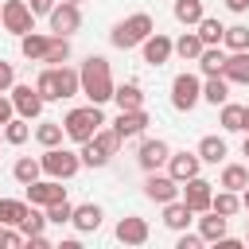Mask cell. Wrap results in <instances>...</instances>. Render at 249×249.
Instances as JSON below:
<instances>
[{"label":"cell","mask_w":249,"mask_h":249,"mask_svg":"<svg viewBox=\"0 0 249 249\" xmlns=\"http://www.w3.org/2000/svg\"><path fill=\"white\" fill-rule=\"evenodd\" d=\"M175 249H202V233H187V230H179Z\"/></svg>","instance_id":"ee69618b"},{"label":"cell","mask_w":249,"mask_h":249,"mask_svg":"<svg viewBox=\"0 0 249 249\" xmlns=\"http://www.w3.org/2000/svg\"><path fill=\"white\" fill-rule=\"evenodd\" d=\"M66 4H82V0H66Z\"/></svg>","instance_id":"11a10c76"},{"label":"cell","mask_w":249,"mask_h":249,"mask_svg":"<svg viewBox=\"0 0 249 249\" xmlns=\"http://www.w3.org/2000/svg\"><path fill=\"white\" fill-rule=\"evenodd\" d=\"M191 222H195V210H191L183 198L163 202V226H167V230H175V233H179V230H187Z\"/></svg>","instance_id":"d6986e66"},{"label":"cell","mask_w":249,"mask_h":249,"mask_svg":"<svg viewBox=\"0 0 249 249\" xmlns=\"http://www.w3.org/2000/svg\"><path fill=\"white\" fill-rule=\"evenodd\" d=\"M140 54H144L148 66H163V62L175 54V39H167L163 31H152V35L140 43Z\"/></svg>","instance_id":"8fae6325"},{"label":"cell","mask_w":249,"mask_h":249,"mask_svg":"<svg viewBox=\"0 0 249 249\" xmlns=\"http://www.w3.org/2000/svg\"><path fill=\"white\" fill-rule=\"evenodd\" d=\"M0 27L12 31V35L35 31V12L27 8V0H4V4H0Z\"/></svg>","instance_id":"8992f818"},{"label":"cell","mask_w":249,"mask_h":249,"mask_svg":"<svg viewBox=\"0 0 249 249\" xmlns=\"http://www.w3.org/2000/svg\"><path fill=\"white\" fill-rule=\"evenodd\" d=\"M35 89H39V97L43 101H62V93H58V74H54V66H47L39 78H35Z\"/></svg>","instance_id":"8d00e7d4"},{"label":"cell","mask_w":249,"mask_h":249,"mask_svg":"<svg viewBox=\"0 0 249 249\" xmlns=\"http://www.w3.org/2000/svg\"><path fill=\"white\" fill-rule=\"evenodd\" d=\"M241 152H245V156H249V132H245V144H241Z\"/></svg>","instance_id":"f5cc1de1"},{"label":"cell","mask_w":249,"mask_h":249,"mask_svg":"<svg viewBox=\"0 0 249 249\" xmlns=\"http://www.w3.org/2000/svg\"><path fill=\"white\" fill-rule=\"evenodd\" d=\"M241 132H249V105H245V117H241Z\"/></svg>","instance_id":"816d5d0a"},{"label":"cell","mask_w":249,"mask_h":249,"mask_svg":"<svg viewBox=\"0 0 249 249\" xmlns=\"http://www.w3.org/2000/svg\"><path fill=\"white\" fill-rule=\"evenodd\" d=\"M241 210L249 214V187H241Z\"/></svg>","instance_id":"f907efd6"},{"label":"cell","mask_w":249,"mask_h":249,"mask_svg":"<svg viewBox=\"0 0 249 249\" xmlns=\"http://www.w3.org/2000/svg\"><path fill=\"white\" fill-rule=\"evenodd\" d=\"M23 245H31V249H51V237H47V233H31V237H23Z\"/></svg>","instance_id":"7dc6e473"},{"label":"cell","mask_w":249,"mask_h":249,"mask_svg":"<svg viewBox=\"0 0 249 249\" xmlns=\"http://www.w3.org/2000/svg\"><path fill=\"white\" fill-rule=\"evenodd\" d=\"M43 210H47V226H66L70 214H74V202H70V198H58V202H51V206H43Z\"/></svg>","instance_id":"b9f144b4"},{"label":"cell","mask_w":249,"mask_h":249,"mask_svg":"<svg viewBox=\"0 0 249 249\" xmlns=\"http://www.w3.org/2000/svg\"><path fill=\"white\" fill-rule=\"evenodd\" d=\"M35 140H39L43 148H58V144L66 140L62 121H43V124H35Z\"/></svg>","instance_id":"4dcf8cb0"},{"label":"cell","mask_w":249,"mask_h":249,"mask_svg":"<svg viewBox=\"0 0 249 249\" xmlns=\"http://www.w3.org/2000/svg\"><path fill=\"white\" fill-rule=\"evenodd\" d=\"M179 195H183V202H187L195 214H206V210H210V198H214V183L202 179V175H195V179L179 183Z\"/></svg>","instance_id":"9c48e42d"},{"label":"cell","mask_w":249,"mask_h":249,"mask_svg":"<svg viewBox=\"0 0 249 249\" xmlns=\"http://www.w3.org/2000/svg\"><path fill=\"white\" fill-rule=\"evenodd\" d=\"M245 237H249V218H245Z\"/></svg>","instance_id":"db71d44e"},{"label":"cell","mask_w":249,"mask_h":249,"mask_svg":"<svg viewBox=\"0 0 249 249\" xmlns=\"http://www.w3.org/2000/svg\"><path fill=\"white\" fill-rule=\"evenodd\" d=\"M144 198H152V202H171V198H179V183L171 179V175H160V171H148V179H144Z\"/></svg>","instance_id":"9a60e30c"},{"label":"cell","mask_w":249,"mask_h":249,"mask_svg":"<svg viewBox=\"0 0 249 249\" xmlns=\"http://www.w3.org/2000/svg\"><path fill=\"white\" fill-rule=\"evenodd\" d=\"M198 62V70L210 78V74H222V66H226V51L222 47H202V54L195 58Z\"/></svg>","instance_id":"d6a6232c"},{"label":"cell","mask_w":249,"mask_h":249,"mask_svg":"<svg viewBox=\"0 0 249 249\" xmlns=\"http://www.w3.org/2000/svg\"><path fill=\"white\" fill-rule=\"evenodd\" d=\"M210 210H214V214H222V218H233V214L241 210V195L222 187V191H214V198H210Z\"/></svg>","instance_id":"4316f807"},{"label":"cell","mask_w":249,"mask_h":249,"mask_svg":"<svg viewBox=\"0 0 249 249\" xmlns=\"http://www.w3.org/2000/svg\"><path fill=\"white\" fill-rule=\"evenodd\" d=\"M152 31H156V19H152L148 12H132V16H124L121 23H113L109 43H113L117 51H132V47H140Z\"/></svg>","instance_id":"7a4b0ae2"},{"label":"cell","mask_w":249,"mask_h":249,"mask_svg":"<svg viewBox=\"0 0 249 249\" xmlns=\"http://www.w3.org/2000/svg\"><path fill=\"white\" fill-rule=\"evenodd\" d=\"M12 117H16V109H12V97H4V93H0V128H4Z\"/></svg>","instance_id":"bcb514c9"},{"label":"cell","mask_w":249,"mask_h":249,"mask_svg":"<svg viewBox=\"0 0 249 249\" xmlns=\"http://www.w3.org/2000/svg\"><path fill=\"white\" fill-rule=\"evenodd\" d=\"M27 136H31V121H27V117H12V121L4 124V140H8V144H23Z\"/></svg>","instance_id":"60d3db41"},{"label":"cell","mask_w":249,"mask_h":249,"mask_svg":"<svg viewBox=\"0 0 249 249\" xmlns=\"http://www.w3.org/2000/svg\"><path fill=\"white\" fill-rule=\"evenodd\" d=\"M105 124V113H101V105H78V109H70L66 117H62V128H66V140H74V144H82V140H89L97 128Z\"/></svg>","instance_id":"3957f363"},{"label":"cell","mask_w":249,"mask_h":249,"mask_svg":"<svg viewBox=\"0 0 249 249\" xmlns=\"http://www.w3.org/2000/svg\"><path fill=\"white\" fill-rule=\"evenodd\" d=\"M8 97H12V109H16V117H27V121H35L39 113H43V97H39V89L35 86H27V82H16L12 89H8Z\"/></svg>","instance_id":"52a82bcc"},{"label":"cell","mask_w":249,"mask_h":249,"mask_svg":"<svg viewBox=\"0 0 249 249\" xmlns=\"http://www.w3.org/2000/svg\"><path fill=\"white\" fill-rule=\"evenodd\" d=\"M47 43H51V35H39V31H27V35H19V51H23V58H31V62H43V54H47Z\"/></svg>","instance_id":"cb8c5ba5"},{"label":"cell","mask_w":249,"mask_h":249,"mask_svg":"<svg viewBox=\"0 0 249 249\" xmlns=\"http://www.w3.org/2000/svg\"><path fill=\"white\" fill-rule=\"evenodd\" d=\"M195 27H198V39H202V47H222V35H226V23H222V19H214V16H202Z\"/></svg>","instance_id":"603a6c76"},{"label":"cell","mask_w":249,"mask_h":249,"mask_svg":"<svg viewBox=\"0 0 249 249\" xmlns=\"http://www.w3.org/2000/svg\"><path fill=\"white\" fill-rule=\"evenodd\" d=\"M226 156H230V148H226L222 136H202V140H198V160H202V163H222Z\"/></svg>","instance_id":"484cf974"},{"label":"cell","mask_w":249,"mask_h":249,"mask_svg":"<svg viewBox=\"0 0 249 249\" xmlns=\"http://www.w3.org/2000/svg\"><path fill=\"white\" fill-rule=\"evenodd\" d=\"M202 101H210L214 109H218L222 101H230V82H226L222 74H210V78L202 82Z\"/></svg>","instance_id":"d4e9b609"},{"label":"cell","mask_w":249,"mask_h":249,"mask_svg":"<svg viewBox=\"0 0 249 249\" xmlns=\"http://www.w3.org/2000/svg\"><path fill=\"white\" fill-rule=\"evenodd\" d=\"M222 47H226V51H249V27H245V23H233V27H226V35H222Z\"/></svg>","instance_id":"ab89813d"},{"label":"cell","mask_w":249,"mask_h":249,"mask_svg":"<svg viewBox=\"0 0 249 249\" xmlns=\"http://www.w3.org/2000/svg\"><path fill=\"white\" fill-rule=\"evenodd\" d=\"M113 101H117V109H140V105H144L140 82H121V86H113Z\"/></svg>","instance_id":"44dd1931"},{"label":"cell","mask_w":249,"mask_h":249,"mask_svg":"<svg viewBox=\"0 0 249 249\" xmlns=\"http://www.w3.org/2000/svg\"><path fill=\"white\" fill-rule=\"evenodd\" d=\"M19 245H23L19 226H0V249H19Z\"/></svg>","instance_id":"7bdbcfd3"},{"label":"cell","mask_w":249,"mask_h":249,"mask_svg":"<svg viewBox=\"0 0 249 249\" xmlns=\"http://www.w3.org/2000/svg\"><path fill=\"white\" fill-rule=\"evenodd\" d=\"M218 187H226V191H237V195H241V187H249V167H245V163H226V167H222Z\"/></svg>","instance_id":"83f0119b"},{"label":"cell","mask_w":249,"mask_h":249,"mask_svg":"<svg viewBox=\"0 0 249 249\" xmlns=\"http://www.w3.org/2000/svg\"><path fill=\"white\" fill-rule=\"evenodd\" d=\"M78 156H82V167H105L113 156H109V148L97 140V136H89V140H82L78 144Z\"/></svg>","instance_id":"ffe728a7"},{"label":"cell","mask_w":249,"mask_h":249,"mask_svg":"<svg viewBox=\"0 0 249 249\" xmlns=\"http://www.w3.org/2000/svg\"><path fill=\"white\" fill-rule=\"evenodd\" d=\"M39 163H43V175L47 179H74L82 171V156L70 152V148H62V144L58 148H43Z\"/></svg>","instance_id":"277c9868"},{"label":"cell","mask_w":249,"mask_h":249,"mask_svg":"<svg viewBox=\"0 0 249 249\" xmlns=\"http://www.w3.org/2000/svg\"><path fill=\"white\" fill-rule=\"evenodd\" d=\"M66 58H70V35H51L43 62H51V66H62Z\"/></svg>","instance_id":"d590c367"},{"label":"cell","mask_w":249,"mask_h":249,"mask_svg":"<svg viewBox=\"0 0 249 249\" xmlns=\"http://www.w3.org/2000/svg\"><path fill=\"white\" fill-rule=\"evenodd\" d=\"M163 167H167V175H171L175 183H187V179H195V175H198L202 160H198V152H171Z\"/></svg>","instance_id":"5bb4252c"},{"label":"cell","mask_w":249,"mask_h":249,"mask_svg":"<svg viewBox=\"0 0 249 249\" xmlns=\"http://www.w3.org/2000/svg\"><path fill=\"white\" fill-rule=\"evenodd\" d=\"M12 175H16V183H23V187H27V183H35V179L43 175V163H39V160H31V156H19V160L12 163Z\"/></svg>","instance_id":"836d02e7"},{"label":"cell","mask_w":249,"mask_h":249,"mask_svg":"<svg viewBox=\"0 0 249 249\" xmlns=\"http://www.w3.org/2000/svg\"><path fill=\"white\" fill-rule=\"evenodd\" d=\"M23 214H27L23 198H0V226H19Z\"/></svg>","instance_id":"f35d334b"},{"label":"cell","mask_w":249,"mask_h":249,"mask_svg":"<svg viewBox=\"0 0 249 249\" xmlns=\"http://www.w3.org/2000/svg\"><path fill=\"white\" fill-rule=\"evenodd\" d=\"M202 101V78L198 74H175L171 78V105L179 109V113H191L195 105Z\"/></svg>","instance_id":"5b68a950"},{"label":"cell","mask_w":249,"mask_h":249,"mask_svg":"<svg viewBox=\"0 0 249 249\" xmlns=\"http://www.w3.org/2000/svg\"><path fill=\"white\" fill-rule=\"evenodd\" d=\"M148 124H152V117H148L144 105H140V109H121L117 121H113V132H117L121 140H132V136H144Z\"/></svg>","instance_id":"30bf717a"},{"label":"cell","mask_w":249,"mask_h":249,"mask_svg":"<svg viewBox=\"0 0 249 249\" xmlns=\"http://www.w3.org/2000/svg\"><path fill=\"white\" fill-rule=\"evenodd\" d=\"M78 78H82V97H89L93 105H105L113 101V70H109V58L105 54H89L82 66H78Z\"/></svg>","instance_id":"6da1fadb"},{"label":"cell","mask_w":249,"mask_h":249,"mask_svg":"<svg viewBox=\"0 0 249 249\" xmlns=\"http://www.w3.org/2000/svg\"><path fill=\"white\" fill-rule=\"evenodd\" d=\"M12 86H16V66H12V62H4V58H0V93H8V89H12Z\"/></svg>","instance_id":"f6af8a7d"},{"label":"cell","mask_w":249,"mask_h":249,"mask_svg":"<svg viewBox=\"0 0 249 249\" xmlns=\"http://www.w3.org/2000/svg\"><path fill=\"white\" fill-rule=\"evenodd\" d=\"M218 109H222V113H218V124H222L226 132H241V117H245V105H233V101H222Z\"/></svg>","instance_id":"74e56055"},{"label":"cell","mask_w":249,"mask_h":249,"mask_svg":"<svg viewBox=\"0 0 249 249\" xmlns=\"http://www.w3.org/2000/svg\"><path fill=\"white\" fill-rule=\"evenodd\" d=\"M113 233H117V241H121V245H144V241L152 237V230H148V222H144L140 214H128V218H121Z\"/></svg>","instance_id":"2e32d148"},{"label":"cell","mask_w":249,"mask_h":249,"mask_svg":"<svg viewBox=\"0 0 249 249\" xmlns=\"http://www.w3.org/2000/svg\"><path fill=\"white\" fill-rule=\"evenodd\" d=\"M222 78L230 86H249V51H230L226 66H222Z\"/></svg>","instance_id":"ac0fdd59"},{"label":"cell","mask_w":249,"mask_h":249,"mask_svg":"<svg viewBox=\"0 0 249 249\" xmlns=\"http://www.w3.org/2000/svg\"><path fill=\"white\" fill-rule=\"evenodd\" d=\"M167 156H171V144H167V140H160V136H156V140L148 136V140H140L136 163H140L144 171H160V167L167 163Z\"/></svg>","instance_id":"7c38bea8"},{"label":"cell","mask_w":249,"mask_h":249,"mask_svg":"<svg viewBox=\"0 0 249 249\" xmlns=\"http://www.w3.org/2000/svg\"><path fill=\"white\" fill-rule=\"evenodd\" d=\"M226 8H230V12H237V16H241V12H249V0H226Z\"/></svg>","instance_id":"681fc988"},{"label":"cell","mask_w":249,"mask_h":249,"mask_svg":"<svg viewBox=\"0 0 249 249\" xmlns=\"http://www.w3.org/2000/svg\"><path fill=\"white\" fill-rule=\"evenodd\" d=\"M54 4H58V0H31V4H27V8H31V12H35V16H47V12H51V8H54Z\"/></svg>","instance_id":"c3c4849f"},{"label":"cell","mask_w":249,"mask_h":249,"mask_svg":"<svg viewBox=\"0 0 249 249\" xmlns=\"http://www.w3.org/2000/svg\"><path fill=\"white\" fill-rule=\"evenodd\" d=\"M58 198H66V187H62V179H35V183H27V202L31 206H51V202H58Z\"/></svg>","instance_id":"4fadbf2b"},{"label":"cell","mask_w":249,"mask_h":249,"mask_svg":"<svg viewBox=\"0 0 249 249\" xmlns=\"http://www.w3.org/2000/svg\"><path fill=\"white\" fill-rule=\"evenodd\" d=\"M47 23H51V35H74V31L82 27V8L58 0V4L47 12Z\"/></svg>","instance_id":"ba28073f"},{"label":"cell","mask_w":249,"mask_h":249,"mask_svg":"<svg viewBox=\"0 0 249 249\" xmlns=\"http://www.w3.org/2000/svg\"><path fill=\"white\" fill-rule=\"evenodd\" d=\"M54 74H58V93H62V101L82 93V78H78V70H74V66H66V62H62V66H54Z\"/></svg>","instance_id":"f546056e"},{"label":"cell","mask_w":249,"mask_h":249,"mask_svg":"<svg viewBox=\"0 0 249 249\" xmlns=\"http://www.w3.org/2000/svg\"><path fill=\"white\" fill-rule=\"evenodd\" d=\"M171 16L183 23V27H195L202 16H206V8H202V0H175V8H171Z\"/></svg>","instance_id":"f1b7e54d"},{"label":"cell","mask_w":249,"mask_h":249,"mask_svg":"<svg viewBox=\"0 0 249 249\" xmlns=\"http://www.w3.org/2000/svg\"><path fill=\"white\" fill-rule=\"evenodd\" d=\"M226 230H230V218H222V214H214V210H206V218H198V233H202V241H218V237H226Z\"/></svg>","instance_id":"7402d4cb"},{"label":"cell","mask_w":249,"mask_h":249,"mask_svg":"<svg viewBox=\"0 0 249 249\" xmlns=\"http://www.w3.org/2000/svg\"><path fill=\"white\" fill-rule=\"evenodd\" d=\"M101 218H105V210H101L97 202H82V206H74L70 226H74L78 233H97V230H101Z\"/></svg>","instance_id":"e0dca14e"},{"label":"cell","mask_w":249,"mask_h":249,"mask_svg":"<svg viewBox=\"0 0 249 249\" xmlns=\"http://www.w3.org/2000/svg\"><path fill=\"white\" fill-rule=\"evenodd\" d=\"M43 230H47V210L27 202V214L19 218V233H23V237H31V233H43Z\"/></svg>","instance_id":"e575fe53"},{"label":"cell","mask_w":249,"mask_h":249,"mask_svg":"<svg viewBox=\"0 0 249 249\" xmlns=\"http://www.w3.org/2000/svg\"><path fill=\"white\" fill-rule=\"evenodd\" d=\"M175 54H179L183 62H195V58L202 54V39H198V31H183V35L175 39Z\"/></svg>","instance_id":"1f68e13d"}]
</instances>
